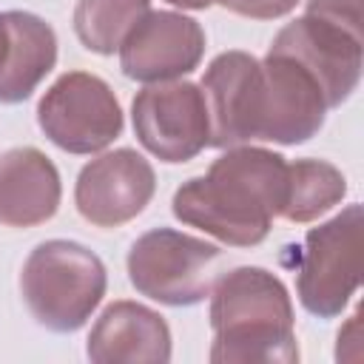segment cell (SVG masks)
Segmentation results:
<instances>
[{
	"mask_svg": "<svg viewBox=\"0 0 364 364\" xmlns=\"http://www.w3.org/2000/svg\"><path fill=\"white\" fill-rule=\"evenodd\" d=\"M168 3H171V6H179V9H193V11L213 6V0H168Z\"/></svg>",
	"mask_w": 364,
	"mask_h": 364,
	"instance_id": "20",
	"label": "cell"
},
{
	"mask_svg": "<svg viewBox=\"0 0 364 364\" xmlns=\"http://www.w3.org/2000/svg\"><path fill=\"white\" fill-rule=\"evenodd\" d=\"M284 202V156L256 145H233L213 159L205 176H193L176 188L171 210L179 222L210 233L222 245L253 247L267 239Z\"/></svg>",
	"mask_w": 364,
	"mask_h": 364,
	"instance_id": "2",
	"label": "cell"
},
{
	"mask_svg": "<svg viewBox=\"0 0 364 364\" xmlns=\"http://www.w3.org/2000/svg\"><path fill=\"white\" fill-rule=\"evenodd\" d=\"M213 364H293L299 361L296 316L287 287L264 267L242 264L216 276L210 287Z\"/></svg>",
	"mask_w": 364,
	"mask_h": 364,
	"instance_id": "3",
	"label": "cell"
},
{
	"mask_svg": "<svg viewBox=\"0 0 364 364\" xmlns=\"http://www.w3.org/2000/svg\"><path fill=\"white\" fill-rule=\"evenodd\" d=\"M37 125L68 154H97L122 134V108L102 77L68 71L40 97Z\"/></svg>",
	"mask_w": 364,
	"mask_h": 364,
	"instance_id": "7",
	"label": "cell"
},
{
	"mask_svg": "<svg viewBox=\"0 0 364 364\" xmlns=\"http://www.w3.org/2000/svg\"><path fill=\"white\" fill-rule=\"evenodd\" d=\"M63 185L57 165L31 145L0 154V225L34 228L60 208Z\"/></svg>",
	"mask_w": 364,
	"mask_h": 364,
	"instance_id": "13",
	"label": "cell"
},
{
	"mask_svg": "<svg viewBox=\"0 0 364 364\" xmlns=\"http://www.w3.org/2000/svg\"><path fill=\"white\" fill-rule=\"evenodd\" d=\"M9 43H11V34H9V23H6V11H3L0 14V74L9 60Z\"/></svg>",
	"mask_w": 364,
	"mask_h": 364,
	"instance_id": "19",
	"label": "cell"
},
{
	"mask_svg": "<svg viewBox=\"0 0 364 364\" xmlns=\"http://www.w3.org/2000/svg\"><path fill=\"white\" fill-rule=\"evenodd\" d=\"M9 23V60L0 74V102L14 105L28 100L46 74L57 63V34L54 28L31 11H6Z\"/></svg>",
	"mask_w": 364,
	"mask_h": 364,
	"instance_id": "14",
	"label": "cell"
},
{
	"mask_svg": "<svg viewBox=\"0 0 364 364\" xmlns=\"http://www.w3.org/2000/svg\"><path fill=\"white\" fill-rule=\"evenodd\" d=\"M139 145L162 162H191L210 148V111L202 85L188 80L151 82L131 102Z\"/></svg>",
	"mask_w": 364,
	"mask_h": 364,
	"instance_id": "8",
	"label": "cell"
},
{
	"mask_svg": "<svg viewBox=\"0 0 364 364\" xmlns=\"http://www.w3.org/2000/svg\"><path fill=\"white\" fill-rule=\"evenodd\" d=\"M347 193V176L327 159L287 162V202L282 216L287 222H313L336 208Z\"/></svg>",
	"mask_w": 364,
	"mask_h": 364,
	"instance_id": "15",
	"label": "cell"
},
{
	"mask_svg": "<svg viewBox=\"0 0 364 364\" xmlns=\"http://www.w3.org/2000/svg\"><path fill=\"white\" fill-rule=\"evenodd\" d=\"M105 287L108 273L102 259L68 239L37 245L20 273V293L28 313L51 333L80 330L100 307Z\"/></svg>",
	"mask_w": 364,
	"mask_h": 364,
	"instance_id": "4",
	"label": "cell"
},
{
	"mask_svg": "<svg viewBox=\"0 0 364 364\" xmlns=\"http://www.w3.org/2000/svg\"><path fill=\"white\" fill-rule=\"evenodd\" d=\"M222 250L199 236L154 228L128 250V279L139 296L168 307H191L210 296Z\"/></svg>",
	"mask_w": 364,
	"mask_h": 364,
	"instance_id": "5",
	"label": "cell"
},
{
	"mask_svg": "<svg viewBox=\"0 0 364 364\" xmlns=\"http://www.w3.org/2000/svg\"><path fill=\"white\" fill-rule=\"evenodd\" d=\"M361 205H347L330 222L310 228L299 250L296 293L316 318L344 313L361 282Z\"/></svg>",
	"mask_w": 364,
	"mask_h": 364,
	"instance_id": "6",
	"label": "cell"
},
{
	"mask_svg": "<svg viewBox=\"0 0 364 364\" xmlns=\"http://www.w3.org/2000/svg\"><path fill=\"white\" fill-rule=\"evenodd\" d=\"M202 91L210 111V145L245 142L299 145L316 136L327 117V100L316 80L287 54L256 60L247 51H225L210 60Z\"/></svg>",
	"mask_w": 364,
	"mask_h": 364,
	"instance_id": "1",
	"label": "cell"
},
{
	"mask_svg": "<svg viewBox=\"0 0 364 364\" xmlns=\"http://www.w3.org/2000/svg\"><path fill=\"white\" fill-rule=\"evenodd\" d=\"M148 11L151 0H77L74 31L88 51L114 54Z\"/></svg>",
	"mask_w": 364,
	"mask_h": 364,
	"instance_id": "16",
	"label": "cell"
},
{
	"mask_svg": "<svg viewBox=\"0 0 364 364\" xmlns=\"http://www.w3.org/2000/svg\"><path fill=\"white\" fill-rule=\"evenodd\" d=\"M156 191L151 162L134 148L108 151L82 165L74 185L80 216L97 228H119L136 219Z\"/></svg>",
	"mask_w": 364,
	"mask_h": 364,
	"instance_id": "10",
	"label": "cell"
},
{
	"mask_svg": "<svg viewBox=\"0 0 364 364\" xmlns=\"http://www.w3.org/2000/svg\"><path fill=\"white\" fill-rule=\"evenodd\" d=\"M219 6H225L228 11L239 14V17H250V20H276L284 17L296 9L299 0H213Z\"/></svg>",
	"mask_w": 364,
	"mask_h": 364,
	"instance_id": "17",
	"label": "cell"
},
{
	"mask_svg": "<svg viewBox=\"0 0 364 364\" xmlns=\"http://www.w3.org/2000/svg\"><path fill=\"white\" fill-rule=\"evenodd\" d=\"M205 54V28L179 11H148L119 46V68L136 82L191 74Z\"/></svg>",
	"mask_w": 364,
	"mask_h": 364,
	"instance_id": "11",
	"label": "cell"
},
{
	"mask_svg": "<svg viewBox=\"0 0 364 364\" xmlns=\"http://www.w3.org/2000/svg\"><path fill=\"white\" fill-rule=\"evenodd\" d=\"M304 14H316L361 31V0H307Z\"/></svg>",
	"mask_w": 364,
	"mask_h": 364,
	"instance_id": "18",
	"label": "cell"
},
{
	"mask_svg": "<svg viewBox=\"0 0 364 364\" xmlns=\"http://www.w3.org/2000/svg\"><path fill=\"white\" fill-rule=\"evenodd\" d=\"M270 51L293 57L321 88L327 108L350 100L361 80V31L341 23L301 14L270 43Z\"/></svg>",
	"mask_w": 364,
	"mask_h": 364,
	"instance_id": "9",
	"label": "cell"
},
{
	"mask_svg": "<svg viewBox=\"0 0 364 364\" xmlns=\"http://www.w3.org/2000/svg\"><path fill=\"white\" fill-rule=\"evenodd\" d=\"M85 353L94 364H165L171 361V330L156 310L119 299L100 313Z\"/></svg>",
	"mask_w": 364,
	"mask_h": 364,
	"instance_id": "12",
	"label": "cell"
}]
</instances>
